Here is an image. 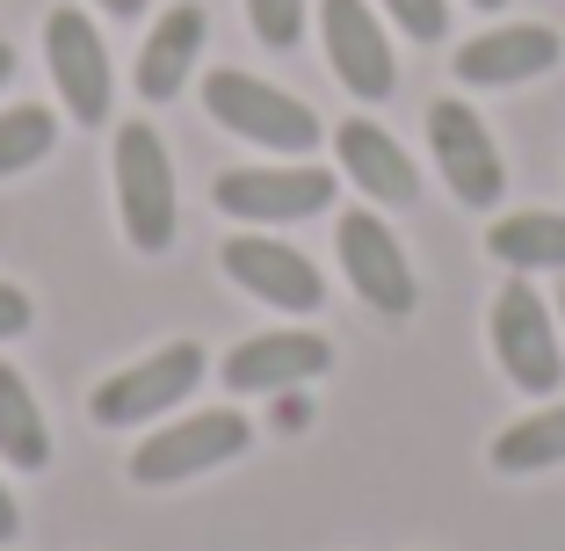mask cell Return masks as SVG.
Here are the masks:
<instances>
[{
	"label": "cell",
	"mask_w": 565,
	"mask_h": 551,
	"mask_svg": "<svg viewBox=\"0 0 565 551\" xmlns=\"http://www.w3.org/2000/svg\"><path fill=\"white\" fill-rule=\"evenodd\" d=\"M247 443H254L247 414H233V406H211V414L167 421L160 435H146V443L131 451V479H138V486H182V479H203V471L247 457Z\"/></svg>",
	"instance_id": "cell-4"
},
{
	"label": "cell",
	"mask_w": 565,
	"mask_h": 551,
	"mask_svg": "<svg viewBox=\"0 0 565 551\" xmlns=\"http://www.w3.org/2000/svg\"><path fill=\"white\" fill-rule=\"evenodd\" d=\"M486 254L508 262L515 276H544V268H565V211H515L486 225Z\"/></svg>",
	"instance_id": "cell-16"
},
{
	"label": "cell",
	"mask_w": 565,
	"mask_h": 551,
	"mask_svg": "<svg viewBox=\"0 0 565 551\" xmlns=\"http://www.w3.org/2000/svg\"><path fill=\"white\" fill-rule=\"evenodd\" d=\"M203 109H211V124H225V131L247 138V146H276L282 160L319 146V117L298 95H282L276 81H262V73L217 66L211 81H203Z\"/></svg>",
	"instance_id": "cell-2"
},
{
	"label": "cell",
	"mask_w": 565,
	"mask_h": 551,
	"mask_svg": "<svg viewBox=\"0 0 565 551\" xmlns=\"http://www.w3.org/2000/svg\"><path fill=\"white\" fill-rule=\"evenodd\" d=\"M95 8H109L117 22H131V15H146V0H95Z\"/></svg>",
	"instance_id": "cell-25"
},
{
	"label": "cell",
	"mask_w": 565,
	"mask_h": 551,
	"mask_svg": "<svg viewBox=\"0 0 565 551\" xmlns=\"http://www.w3.org/2000/svg\"><path fill=\"white\" fill-rule=\"evenodd\" d=\"M333 254H341V276L355 284V298H363L377 319H414V305H420L414 262H406L399 233H392L377 211L341 218V225H333Z\"/></svg>",
	"instance_id": "cell-6"
},
{
	"label": "cell",
	"mask_w": 565,
	"mask_h": 551,
	"mask_svg": "<svg viewBox=\"0 0 565 551\" xmlns=\"http://www.w3.org/2000/svg\"><path fill=\"white\" fill-rule=\"evenodd\" d=\"M471 8H486V15H493V8H508V0H471Z\"/></svg>",
	"instance_id": "cell-28"
},
{
	"label": "cell",
	"mask_w": 565,
	"mask_h": 551,
	"mask_svg": "<svg viewBox=\"0 0 565 551\" xmlns=\"http://www.w3.org/2000/svg\"><path fill=\"white\" fill-rule=\"evenodd\" d=\"M15 530H22V508L8 494V479H0V544H15Z\"/></svg>",
	"instance_id": "cell-24"
},
{
	"label": "cell",
	"mask_w": 565,
	"mask_h": 551,
	"mask_svg": "<svg viewBox=\"0 0 565 551\" xmlns=\"http://www.w3.org/2000/svg\"><path fill=\"white\" fill-rule=\"evenodd\" d=\"M203 370H211L203 341H167V349H152L146 363L102 378L95 400H87V414H95L102 428H146V421H160L167 406H182L189 392H196Z\"/></svg>",
	"instance_id": "cell-3"
},
{
	"label": "cell",
	"mask_w": 565,
	"mask_h": 551,
	"mask_svg": "<svg viewBox=\"0 0 565 551\" xmlns=\"http://www.w3.org/2000/svg\"><path fill=\"white\" fill-rule=\"evenodd\" d=\"M30 327H36V305H30V290L0 284V341H22Z\"/></svg>",
	"instance_id": "cell-22"
},
{
	"label": "cell",
	"mask_w": 565,
	"mask_h": 551,
	"mask_svg": "<svg viewBox=\"0 0 565 551\" xmlns=\"http://www.w3.org/2000/svg\"><path fill=\"white\" fill-rule=\"evenodd\" d=\"M217 262H225V276H233L239 290H254V298L276 305V312H319V305H327L319 262H305L298 247H282V240H268V233H233L217 247Z\"/></svg>",
	"instance_id": "cell-11"
},
{
	"label": "cell",
	"mask_w": 565,
	"mask_h": 551,
	"mask_svg": "<svg viewBox=\"0 0 565 551\" xmlns=\"http://www.w3.org/2000/svg\"><path fill=\"white\" fill-rule=\"evenodd\" d=\"M0 457L15 471H44L51 465V421L36 406L30 378L15 363H0Z\"/></svg>",
	"instance_id": "cell-17"
},
{
	"label": "cell",
	"mask_w": 565,
	"mask_h": 551,
	"mask_svg": "<svg viewBox=\"0 0 565 551\" xmlns=\"http://www.w3.org/2000/svg\"><path fill=\"white\" fill-rule=\"evenodd\" d=\"M247 22L268 51H290L305 36V0H247Z\"/></svg>",
	"instance_id": "cell-20"
},
{
	"label": "cell",
	"mask_w": 565,
	"mask_h": 551,
	"mask_svg": "<svg viewBox=\"0 0 565 551\" xmlns=\"http://www.w3.org/2000/svg\"><path fill=\"white\" fill-rule=\"evenodd\" d=\"M384 15L399 22L414 44H443V30H449V0H384Z\"/></svg>",
	"instance_id": "cell-21"
},
{
	"label": "cell",
	"mask_w": 565,
	"mask_h": 551,
	"mask_svg": "<svg viewBox=\"0 0 565 551\" xmlns=\"http://www.w3.org/2000/svg\"><path fill=\"white\" fill-rule=\"evenodd\" d=\"M333 146H341V174H349L370 203H399V211H406V203H420V174H414V160L399 152V138L384 131V124L349 117Z\"/></svg>",
	"instance_id": "cell-14"
},
{
	"label": "cell",
	"mask_w": 565,
	"mask_h": 551,
	"mask_svg": "<svg viewBox=\"0 0 565 551\" xmlns=\"http://www.w3.org/2000/svg\"><path fill=\"white\" fill-rule=\"evenodd\" d=\"M51 146H58V124H51V109H36V102L0 109V174H30Z\"/></svg>",
	"instance_id": "cell-19"
},
{
	"label": "cell",
	"mask_w": 565,
	"mask_h": 551,
	"mask_svg": "<svg viewBox=\"0 0 565 551\" xmlns=\"http://www.w3.org/2000/svg\"><path fill=\"white\" fill-rule=\"evenodd\" d=\"M44 66L51 87L66 102L73 124H109V95H117V73H109V44L81 8H51L44 15Z\"/></svg>",
	"instance_id": "cell-8"
},
{
	"label": "cell",
	"mask_w": 565,
	"mask_h": 551,
	"mask_svg": "<svg viewBox=\"0 0 565 551\" xmlns=\"http://www.w3.org/2000/svg\"><path fill=\"white\" fill-rule=\"evenodd\" d=\"M203 8L196 0H182V8H167L160 22H152L146 51H138V95L146 102H167V95H182L189 66H196V51H203Z\"/></svg>",
	"instance_id": "cell-15"
},
{
	"label": "cell",
	"mask_w": 565,
	"mask_h": 551,
	"mask_svg": "<svg viewBox=\"0 0 565 551\" xmlns=\"http://www.w3.org/2000/svg\"><path fill=\"white\" fill-rule=\"evenodd\" d=\"M333 370V341L305 335V327H276V335H254L225 356V384L233 392H298V384L327 378Z\"/></svg>",
	"instance_id": "cell-12"
},
{
	"label": "cell",
	"mask_w": 565,
	"mask_h": 551,
	"mask_svg": "<svg viewBox=\"0 0 565 551\" xmlns=\"http://www.w3.org/2000/svg\"><path fill=\"white\" fill-rule=\"evenodd\" d=\"M305 421H312L305 392H276V428H305Z\"/></svg>",
	"instance_id": "cell-23"
},
{
	"label": "cell",
	"mask_w": 565,
	"mask_h": 551,
	"mask_svg": "<svg viewBox=\"0 0 565 551\" xmlns=\"http://www.w3.org/2000/svg\"><path fill=\"white\" fill-rule=\"evenodd\" d=\"M109 174H117L124 240H131L138 254H167V247H174V160H167V138L152 131L146 117L117 124Z\"/></svg>",
	"instance_id": "cell-1"
},
{
	"label": "cell",
	"mask_w": 565,
	"mask_h": 551,
	"mask_svg": "<svg viewBox=\"0 0 565 551\" xmlns=\"http://www.w3.org/2000/svg\"><path fill=\"white\" fill-rule=\"evenodd\" d=\"M558 51L565 44L551 22H500V30H479L457 51V81L465 87H522L558 66Z\"/></svg>",
	"instance_id": "cell-13"
},
{
	"label": "cell",
	"mask_w": 565,
	"mask_h": 551,
	"mask_svg": "<svg viewBox=\"0 0 565 551\" xmlns=\"http://www.w3.org/2000/svg\"><path fill=\"white\" fill-rule=\"evenodd\" d=\"M8 73H15V44H0V87H8Z\"/></svg>",
	"instance_id": "cell-26"
},
{
	"label": "cell",
	"mask_w": 565,
	"mask_h": 551,
	"mask_svg": "<svg viewBox=\"0 0 565 551\" xmlns=\"http://www.w3.org/2000/svg\"><path fill=\"white\" fill-rule=\"evenodd\" d=\"M211 203L239 225H298L333 203V168L282 160V168H225L211 182Z\"/></svg>",
	"instance_id": "cell-7"
},
{
	"label": "cell",
	"mask_w": 565,
	"mask_h": 551,
	"mask_svg": "<svg viewBox=\"0 0 565 551\" xmlns=\"http://www.w3.org/2000/svg\"><path fill=\"white\" fill-rule=\"evenodd\" d=\"M428 146H435V168H443L449 197L465 203V211H486V203L508 197V160H500L493 131L479 124V109L457 95H443L428 109Z\"/></svg>",
	"instance_id": "cell-9"
},
{
	"label": "cell",
	"mask_w": 565,
	"mask_h": 551,
	"mask_svg": "<svg viewBox=\"0 0 565 551\" xmlns=\"http://www.w3.org/2000/svg\"><path fill=\"white\" fill-rule=\"evenodd\" d=\"M551 312H558V335H565V284H558V305H551Z\"/></svg>",
	"instance_id": "cell-27"
},
{
	"label": "cell",
	"mask_w": 565,
	"mask_h": 551,
	"mask_svg": "<svg viewBox=\"0 0 565 551\" xmlns=\"http://www.w3.org/2000/svg\"><path fill=\"white\" fill-rule=\"evenodd\" d=\"M551 465H565V400L493 435V471H508V479H522V471H551Z\"/></svg>",
	"instance_id": "cell-18"
},
{
	"label": "cell",
	"mask_w": 565,
	"mask_h": 551,
	"mask_svg": "<svg viewBox=\"0 0 565 551\" xmlns=\"http://www.w3.org/2000/svg\"><path fill=\"white\" fill-rule=\"evenodd\" d=\"M319 36H327L333 81L349 87L355 102L399 95V59H392V36H384L370 0H319Z\"/></svg>",
	"instance_id": "cell-10"
},
{
	"label": "cell",
	"mask_w": 565,
	"mask_h": 551,
	"mask_svg": "<svg viewBox=\"0 0 565 551\" xmlns=\"http://www.w3.org/2000/svg\"><path fill=\"white\" fill-rule=\"evenodd\" d=\"M558 341H565L558 312H551L522 276H508V284L493 290V363L508 370V384H522V392H558V378H565Z\"/></svg>",
	"instance_id": "cell-5"
}]
</instances>
